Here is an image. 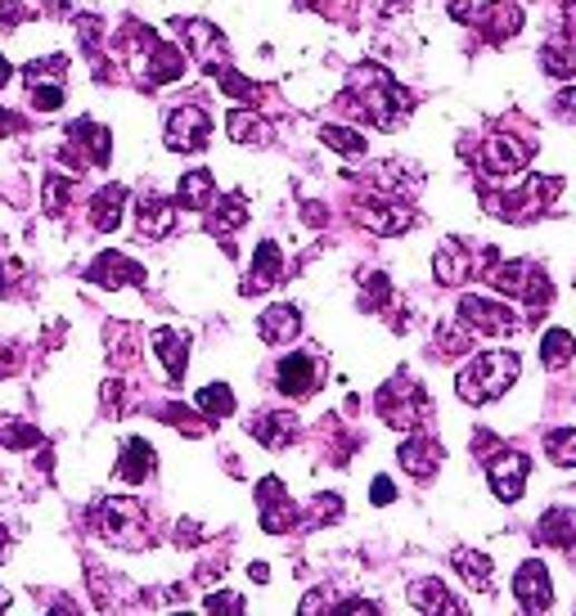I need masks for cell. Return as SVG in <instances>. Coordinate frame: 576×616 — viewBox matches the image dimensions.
<instances>
[{
	"label": "cell",
	"mask_w": 576,
	"mask_h": 616,
	"mask_svg": "<svg viewBox=\"0 0 576 616\" xmlns=\"http://www.w3.org/2000/svg\"><path fill=\"white\" fill-rule=\"evenodd\" d=\"M357 221L374 234H406L419 216L401 198H365V203H357Z\"/></svg>",
	"instance_id": "17"
},
{
	"label": "cell",
	"mask_w": 576,
	"mask_h": 616,
	"mask_svg": "<svg viewBox=\"0 0 576 616\" xmlns=\"http://www.w3.org/2000/svg\"><path fill=\"white\" fill-rule=\"evenodd\" d=\"M536 540L549 549H572L576 545V514L572 509H549L536 527Z\"/></svg>",
	"instance_id": "30"
},
{
	"label": "cell",
	"mask_w": 576,
	"mask_h": 616,
	"mask_svg": "<svg viewBox=\"0 0 576 616\" xmlns=\"http://www.w3.org/2000/svg\"><path fill=\"white\" fill-rule=\"evenodd\" d=\"M23 280H28V271L19 262H0V297H14Z\"/></svg>",
	"instance_id": "48"
},
{
	"label": "cell",
	"mask_w": 576,
	"mask_h": 616,
	"mask_svg": "<svg viewBox=\"0 0 576 616\" xmlns=\"http://www.w3.org/2000/svg\"><path fill=\"white\" fill-rule=\"evenodd\" d=\"M127 41L136 46V55H127L131 59V68H136V77H140V86H163V81H176L180 72H185V59H180V50L176 46H163L149 28H140V23H127Z\"/></svg>",
	"instance_id": "5"
},
{
	"label": "cell",
	"mask_w": 576,
	"mask_h": 616,
	"mask_svg": "<svg viewBox=\"0 0 576 616\" xmlns=\"http://www.w3.org/2000/svg\"><path fill=\"white\" fill-rule=\"evenodd\" d=\"M14 77V68H10V59L6 55H0V90H6V81Z\"/></svg>",
	"instance_id": "58"
},
{
	"label": "cell",
	"mask_w": 576,
	"mask_h": 616,
	"mask_svg": "<svg viewBox=\"0 0 576 616\" xmlns=\"http://www.w3.org/2000/svg\"><path fill=\"white\" fill-rule=\"evenodd\" d=\"M450 563H455V571L465 576L474 589H491V558H482L478 549H455Z\"/></svg>",
	"instance_id": "35"
},
{
	"label": "cell",
	"mask_w": 576,
	"mask_h": 616,
	"mask_svg": "<svg viewBox=\"0 0 576 616\" xmlns=\"http://www.w3.org/2000/svg\"><path fill=\"white\" fill-rule=\"evenodd\" d=\"M257 333H262V342H271V346L293 342V338L302 333V315H297V306H266V311L257 315Z\"/></svg>",
	"instance_id": "24"
},
{
	"label": "cell",
	"mask_w": 576,
	"mask_h": 616,
	"mask_svg": "<svg viewBox=\"0 0 576 616\" xmlns=\"http://www.w3.org/2000/svg\"><path fill=\"white\" fill-rule=\"evenodd\" d=\"M320 145L338 149V154H348V158H361L365 154V136L352 131V127H320Z\"/></svg>",
	"instance_id": "39"
},
{
	"label": "cell",
	"mask_w": 576,
	"mask_h": 616,
	"mask_svg": "<svg viewBox=\"0 0 576 616\" xmlns=\"http://www.w3.org/2000/svg\"><path fill=\"white\" fill-rule=\"evenodd\" d=\"M207 136H212V121H207L203 108L189 104V108H172V113H167L163 140H167L172 154H198V149L207 145Z\"/></svg>",
	"instance_id": "13"
},
{
	"label": "cell",
	"mask_w": 576,
	"mask_h": 616,
	"mask_svg": "<svg viewBox=\"0 0 576 616\" xmlns=\"http://www.w3.org/2000/svg\"><path fill=\"white\" fill-rule=\"evenodd\" d=\"M176 203L172 198H163V194H145V198H136V238H149V243H158V238H167L172 229H176Z\"/></svg>",
	"instance_id": "21"
},
{
	"label": "cell",
	"mask_w": 576,
	"mask_h": 616,
	"mask_svg": "<svg viewBox=\"0 0 576 616\" xmlns=\"http://www.w3.org/2000/svg\"><path fill=\"white\" fill-rule=\"evenodd\" d=\"M6 549H10V531H6V522H0V558H6Z\"/></svg>",
	"instance_id": "59"
},
{
	"label": "cell",
	"mask_w": 576,
	"mask_h": 616,
	"mask_svg": "<svg viewBox=\"0 0 576 616\" xmlns=\"http://www.w3.org/2000/svg\"><path fill=\"white\" fill-rule=\"evenodd\" d=\"M370 500H374V505H392V500H397V486H392L388 477H374V490H370Z\"/></svg>",
	"instance_id": "53"
},
{
	"label": "cell",
	"mask_w": 576,
	"mask_h": 616,
	"mask_svg": "<svg viewBox=\"0 0 576 616\" xmlns=\"http://www.w3.org/2000/svg\"><path fill=\"white\" fill-rule=\"evenodd\" d=\"M410 607H419V612H465V603L450 598V589L441 580H432V576L410 585Z\"/></svg>",
	"instance_id": "32"
},
{
	"label": "cell",
	"mask_w": 576,
	"mask_h": 616,
	"mask_svg": "<svg viewBox=\"0 0 576 616\" xmlns=\"http://www.w3.org/2000/svg\"><path fill=\"white\" fill-rule=\"evenodd\" d=\"M19 131H23V117L10 113V108H0V140H10V136H19Z\"/></svg>",
	"instance_id": "52"
},
{
	"label": "cell",
	"mask_w": 576,
	"mask_h": 616,
	"mask_svg": "<svg viewBox=\"0 0 576 616\" xmlns=\"http://www.w3.org/2000/svg\"><path fill=\"white\" fill-rule=\"evenodd\" d=\"M450 14H455L459 23H474V28H482V37H487L491 46H500V41H509V37H518V32H523V10L514 6V0H491V6H482V10L450 6Z\"/></svg>",
	"instance_id": "11"
},
{
	"label": "cell",
	"mask_w": 576,
	"mask_h": 616,
	"mask_svg": "<svg viewBox=\"0 0 576 616\" xmlns=\"http://www.w3.org/2000/svg\"><path fill=\"white\" fill-rule=\"evenodd\" d=\"M244 221H248V198H244V194H225V198H216V207L207 212V234H212V238H230Z\"/></svg>",
	"instance_id": "25"
},
{
	"label": "cell",
	"mask_w": 576,
	"mask_h": 616,
	"mask_svg": "<svg viewBox=\"0 0 576 616\" xmlns=\"http://www.w3.org/2000/svg\"><path fill=\"white\" fill-rule=\"evenodd\" d=\"M474 346V329L465 320H455V324H441L437 329V351L441 355H465Z\"/></svg>",
	"instance_id": "40"
},
{
	"label": "cell",
	"mask_w": 576,
	"mask_h": 616,
	"mask_svg": "<svg viewBox=\"0 0 576 616\" xmlns=\"http://www.w3.org/2000/svg\"><path fill=\"white\" fill-rule=\"evenodd\" d=\"M0 446H10V450H37L41 446V432L32 423H6V428H0Z\"/></svg>",
	"instance_id": "45"
},
{
	"label": "cell",
	"mask_w": 576,
	"mask_h": 616,
	"mask_svg": "<svg viewBox=\"0 0 576 616\" xmlns=\"http://www.w3.org/2000/svg\"><path fill=\"white\" fill-rule=\"evenodd\" d=\"M154 351H158V360H163V369H167L172 379L185 374V364H189V342H185V333L158 329V333H154Z\"/></svg>",
	"instance_id": "33"
},
{
	"label": "cell",
	"mask_w": 576,
	"mask_h": 616,
	"mask_svg": "<svg viewBox=\"0 0 576 616\" xmlns=\"http://www.w3.org/2000/svg\"><path fill=\"white\" fill-rule=\"evenodd\" d=\"M23 81H28V95L37 104V113H55L64 108V81H68V59L64 55H41L23 68Z\"/></svg>",
	"instance_id": "10"
},
{
	"label": "cell",
	"mask_w": 576,
	"mask_h": 616,
	"mask_svg": "<svg viewBox=\"0 0 576 616\" xmlns=\"http://www.w3.org/2000/svg\"><path fill=\"white\" fill-rule=\"evenodd\" d=\"M487 463V472H491V490H496V500H505V505H514V500H523V481H527V472H531V459L527 454H518V450H496V454H487L482 459Z\"/></svg>",
	"instance_id": "14"
},
{
	"label": "cell",
	"mask_w": 576,
	"mask_h": 616,
	"mask_svg": "<svg viewBox=\"0 0 576 616\" xmlns=\"http://www.w3.org/2000/svg\"><path fill=\"white\" fill-rule=\"evenodd\" d=\"M379 414L392 423V428H419L428 419V397L423 388L410 379V374H397L392 383H383L379 392Z\"/></svg>",
	"instance_id": "8"
},
{
	"label": "cell",
	"mask_w": 576,
	"mask_h": 616,
	"mask_svg": "<svg viewBox=\"0 0 576 616\" xmlns=\"http://www.w3.org/2000/svg\"><path fill=\"white\" fill-rule=\"evenodd\" d=\"M388 297H392V280H388L383 271H370V275L361 280V311H383Z\"/></svg>",
	"instance_id": "42"
},
{
	"label": "cell",
	"mask_w": 576,
	"mask_h": 616,
	"mask_svg": "<svg viewBox=\"0 0 576 616\" xmlns=\"http://www.w3.org/2000/svg\"><path fill=\"white\" fill-rule=\"evenodd\" d=\"M176 198H180V207H189V212L212 207V198H216V176H212L207 167L185 172V176H180V185H176Z\"/></svg>",
	"instance_id": "29"
},
{
	"label": "cell",
	"mask_w": 576,
	"mask_h": 616,
	"mask_svg": "<svg viewBox=\"0 0 576 616\" xmlns=\"http://www.w3.org/2000/svg\"><path fill=\"white\" fill-rule=\"evenodd\" d=\"M280 271H284V257H280V243L266 238L257 248V262H253V275L244 280V293H266L271 284H280Z\"/></svg>",
	"instance_id": "28"
},
{
	"label": "cell",
	"mask_w": 576,
	"mask_h": 616,
	"mask_svg": "<svg viewBox=\"0 0 576 616\" xmlns=\"http://www.w3.org/2000/svg\"><path fill=\"white\" fill-rule=\"evenodd\" d=\"M23 19H28L23 0H0V28H19Z\"/></svg>",
	"instance_id": "49"
},
{
	"label": "cell",
	"mask_w": 576,
	"mask_h": 616,
	"mask_svg": "<svg viewBox=\"0 0 576 616\" xmlns=\"http://www.w3.org/2000/svg\"><path fill=\"white\" fill-rule=\"evenodd\" d=\"M248 576H253L257 585H266V580H271V567H266V563H253V567H248Z\"/></svg>",
	"instance_id": "57"
},
{
	"label": "cell",
	"mask_w": 576,
	"mask_h": 616,
	"mask_svg": "<svg viewBox=\"0 0 576 616\" xmlns=\"http://www.w3.org/2000/svg\"><path fill=\"white\" fill-rule=\"evenodd\" d=\"M554 108H558V117H567V121H576V86H567V90H558V95H554Z\"/></svg>",
	"instance_id": "51"
},
{
	"label": "cell",
	"mask_w": 576,
	"mask_h": 616,
	"mask_svg": "<svg viewBox=\"0 0 576 616\" xmlns=\"http://www.w3.org/2000/svg\"><path fill=\"white\" fill-rule=\"evenodd\" d=\"M527 158H531V145H523V140L509 136V131L487 136V145L478 149V167H482L487 176H514V172L527 167Z\"/></svg>",
	"instance_id": "15"
},
{
	"label": "cell",
	"mask_w": 576,
	"mask_h": 616,
	"mask_svg": "<svg viewBox=\"0 0 576 616\" xmlns=\"http://www.w3.org/2000/svg\"><path fill=\"white\" fill-rule=\"evenodd\" d=\"M108 154H113V136H108V127H95V121H72V127H68L64 167H72V176H81L86 167H104Z\"/></svg>",
	"instance_id": "9"
},
{
	"label": "cell",
	"mask_w": 576,
	"mask_h": 616,
	"mask_svg": "<svg viewBox=\"0 0 576 616\" xmlns=\"http://www.w3.org/2000/svg\"><path fill=\"white\" fill-rule=\"evenodd\" d=\"M6 607H10V594H6V589H0V612H6Z\"/></svg>",
	"instance_id": "60"
},
{
	"label": "cell",
	"mask_w": 576,
	"mask_h": 616,
	"mask_svg": "<svg viewBox=\"0 0 576 616\" xmlns=\"http://www.w3.org/2000/svg\"><path fill=\"white\" fill-rule=\"evenodd\" d=\"M311 514H315V518H338V514H342V500H338V496H315V500H311Z\"/></svg>",
	"instance_id": "50"
},
{
	"label": "cell",
	"mask_w": 576,
	"mask_h": 616,
	"mask_svg": "<svg viewBox=\"0 0 576 616\" xmlns=\"http://www.w3.org/2000/svg\"><path fill=\"white\" fill-rule=\"evenodd\" d=\"M500 262L496 248H487L482 257L469 253V243L465 238H441L437 243V257H432V271H437V284H465L469 275H491V266Z\"/></svg>",
	"instance_id": "7"
},
{
	"label": "cell",
	"mask_w": 576,
	"mask_h": 616,
	"mask_svg": "<svg viewBox=\"0 0 576 616\" xmlns=\"http://www.w3.org/2000/svg\"><path fill=\"white\" fill-rule=\"evenodd\" d=\"M572 355H576L572 333H567V329H549L545 342H540V360H545V369H563Z\"/></svg>",
	"instance_id": "37"
},
{
	"label": "cell",
	"mask_w": 576,
	"mask_h": 616,
	"mask_svg": "<svg viewBox=\"0 0 576 616\" xmlns=\"http://www.w3.org/2000/svg\"><path fill=\"white\" fill-rule=\"evenodd\" d=\"M563 37L576 41V0H563Z\"/></svg>",
	"instance_id": "54"
},
{
	"label": "cell",
	"mask_w": 576,
	"mask_h": 616,
	"mask_svg": "<svg viewBox=\"0 0 576 616\" xmlns=\"http://www.w3.org/2000/svg\"><path fill=\"white\" fill-rule=\"evenodd\" d=\"M68 198H72V180H64V176H50L46 180V212L50 216H64V207H68Z\"/></svg>",
	"instance_id": "46"
},
{
	"label": "cell",
	"mask_w": 576,
	"mask_h": 616,
	"mask_svg": "<svg viewBox=\"0 0 576 616\" xmlns=\"http://www.w3.org/2000/svg\"><path fill=\"white\" fill-rule=\"evenodd\" d=\"M90 527L108 540V545H118V549H145L154 536H149V514L140 500L131 496H108L95 505L90 514Z\"/></svg>",
	"instance_id": "3"
},
{
	"label": "cell",
	"mask_w": 576,
	"mask_h": 616,
	"mask_svg": "<svg viewBox=\"0 0 576 616\" xmlns=\"http://www.w3.org/2000/svg\"><path fill=\"white\" fill-rule=\"evenodd\" d=\"M459 320L474 329V338H509L523 329V315H514L509 306H500L491 297H474V293L459 302Z\"/></svg>",
	"instance_id": "12"
},
{
	"label": "cell",
	"mask_w": 576,
	"mask_h": 616,
	"mask_svg": "<svg viewBox=\"0 0 576 616\" xmlns=\"http://www.w3.org/2000/svg\"><path fill=\"white\" fill-rule=\"evenodd\" d=\"M333 612H383L374 598H348V603H338Z\"/></svg>",
	"instance_id": "55"
},
{
	"label": "cell",
	"mask_w": 576,
	"mask_h": 616,
	"mask_svg": "<svg viewBox=\"0 0 576 616\" xmlns=\"http://www.w3.org/2000/svg\"><path fill=\"white\" fill-rule=\"evenodd\" d=\"M203 607H207V612H230V616H244V612H248V603H244L240 594H230V589L207 594V598H203Z\"/></svg>",
	"instance_id": "47"
},
{
	"label": "cell",
	"mask_w": 576,
	"mask_h": 616,
	"mask_svg": "<svg viewBox=\"0 0 576 616\" xmlns=\"http://www.w3.org/2000/svg\"><path fill=\"white\" fill-rule=\"evenodd\" d=\"M86 280L90 284H99V289H140L145 284V266L140 262H131L127 253H99L95 262H90V271H86Z\"/></svg>",
	"instance_id": "19"
},
{
	"label": "cell",
	"mask_w": 576,
	"mask_h": 616,
	"mask_svg": "<svg viewBox=\"0 0 576 616\" xmlns=\"http://www.w3.org/2000/svg\"><path fill=\"white\" fill-rule=\"evenodd\" d=\"M118 477L131 481V486H145L154 477V446L145 437H131L123 446V459H118Z\"/></svg>",
	"instance_id": "26"
},
{
	"label": "cell",
	"mask_w": 576,
	"mask_h": 616,
	"mask_svg": "<svg viewBox=\"0 0 576 616\" xmlns=\"http://www.w3.org/2000/svg\"><path fill=\"white\" fill-rule=\"evenodd\" d=\"M491 284H496L500 293L518 297V302L527 306L531 320L545 315V306H549V297H554L549 275H545L540 266H531V262H505V266L496 262V266H491Z\"/></svg>",
	"instance_id": "6"
},
{
	"label": "cell",
	"mask_w": 576,
	"mask_h": 616,
	"mask_svg": "<svg viewBox=\"0 0 576 616\" xmlns=\"http://www.w3.org/2000/svg\"><path fill=\"white\" fill-rule=\"evenodd\" d=\"M275 374H280V379H275V388H280L284 397H311V392L320 388V369H315V360H311L306 351L284 355Z\"/></svg>",
	"instance_id": "22"
},
{
	"label": "cell",
	"mask_w": 576,
	"mask_h": 616,
	"mask_svg": "<svg viewBox=\"0 0 576 616\" xmlns=\"http://www.w3.org/2000/svg\"><path fill=\"white\" fill-rule=\"evenodd\" d=\"M248 432H253L266 450H284V446L293 441V419H289V414H257V419L248 423Z\"/></svg>",
	"instance_id": "34"
},
{
	"label": "cell",
	"mask_w": 576,
	"mask_h": 616,
	"mask_svg": "<svg viewBox=\"0 0 576 616\" xmlns=\"http://www.w3.org/2000/svg\"><path fill=\"white\" fill-rule=\"evenodd\" d=\"M514 598H518L523 612H549L554 585H549V571H545L540 558H527V563L518 567V576H514Z\"/></svg>",
	"instance_id": "20"
},
{
	"label": "cell",
	"mask_w": 576,
	"mask_h": 616,
	"mask_svg": "<svg viewBox=\"0 0 576 616\" xmlns=\"http://www.w3.org/2000/svg\"><path fill=\"white\" fill-rule=\"evenodd\" d=\"M397 459H401V468L410 472V477H419V481H428L437 468H441V459H446V450L432 441V437H406L401 441V450H397Z\"/></svg>",
	"instance_id": "23"
},
{
	"label": "cell",
	"mask_w": 576,
	"mask_h": 616,
	"mask_svg": "<svg viewBox=\"0 0 576 616\" xmlns=\"http://www.w3.org/2000/svg\"><path fill=\"white\" fill-rule=\"evenodd\" d=\"M523 374V360L514 351H482L474 355L465 369H459V379H455V392L459 401H469V405H487V401H500Z\"/></svg>",
	"instance_id": "2"
},
{
	"label": "cell",
	"mask_w": 576,
	"mask_h": 616,
	"mask_svg": "<svg viewBox=\"0 0 576 616\" xmlns=\"http://www.w3.org/2000/svg\"><path fill=\"white\" fill-rule=\"evenodd\" d=\"M176 37H180L185 50H189L198 63H207V68L225 63V55H230L225 37H221L216 23H207V19H176Z\"/></svg>",
	"instance_id": "16"
},
{
	"label": "cell",
	"mask_w": 576,
	"mask_h": 616,
	"mask_svg": "<svg viewBox=\"0 0 576 616\" xmlns=\"http://www.w3.org/2000/svg\"><path fill=\"white\" fill-rule=\"evenodd\" d=\"M257 509H262V527L271 536H284V531L297 527V505L289 500V490L275 477H262V486H257Z\"/></svg>",
	"instance_id": "18"
},
{
	"label": "cell",
	"mask_w": 576,
	"mask_h": 616,
	"mask_svg": "<svg viewBox=\"0 0 576 616\" xmlns=\"http://www.w3.org/2000/svg\"><path fill=\"white\" fill-rule=\"evenodd\" d=\"M225 131L235 145H266L271 140V127H266V117L253 113V108H235L225 117Z\"/></svg>",
	"instance_id": "31"
},
{
	"label": "cell",
	"mask_w": 576,
	"mask_h": 616,
	"mask_svg": "<svg viewBox=\"0 0 576 616\" xmlns=\"http://www.w3.org/2000/svg\"><path fill=\"white\" fill-rule=\"evenodd\" d=\"M540 68L549 77H576V41H549L540 50Z\"/></svg>",
	"instance_id": "36"
},
{
	"label": "cell",
	"mask_w": 576,
	"mask_h": 616,
	"mask_svg": "<svg viewBox=\"0 0 576 616\" xmlns=\"http://www.w3.org/2000/svg\"><path fill=\"white\" fill-rule=\"evenodd\" d=\"M545 450L558 468H576V428H563V432H549L545 437Z\"/></svg>",
	"instance_id": "44"
},
{
	"label": "cell",
	"mask_w": 576,
	"mask_h": 616,
	"mask_svg": "<svg viewBox=\"0 0 576 616\" xmlns=\"http://www.w3.org/2000/svg\"><path fill=\"white\" fill-rule=\"evenodd\" d=\"M198 410H203L207 419H225V414H235V392H230L225 383H212V388H203V392H198Z\"/></svg>",
	"instance_id": "41"
},
{
	"label": "cell",
	"mask_w": 576,
	"mask_h": 616,
	"mask_svg": "<svg viewBox=\"0 0 576 616\" xmlns=\"http://www.w3.org/2000/svg\"><path fill=\"white\" fill-rule=\"evenodd\" d=\"M77 37H81V55L99 59L104 55V19L99 14H81L77 19Z\"/></svg>",
	"instance_id": "43"
},
{
	"label": "cell",
	"mask_w": 576,
	"mask_h": 616,
	"mask_svg": "<svg viewBox=\"0 0 576 616\" xmlns=\"http://www.w3.org/2000/svg\"><path fill=\"white\" fill-rule=\"evenodd\" d=\"M123 203H127V189L123 185H104L95 198H90V225L99 234H113L123 221Z\"/></svg>",
	"instance_id": "27"
},
{
	"label": "cell",
	"mask_w": 576,
	"mask_h": 616,
	"mask_svg": "<svg viewBox=\"0 0 576 616\" xmlns=\"http://www.w3.org/2000/svg\"><path fill=\"white\" fill-rule=\"evenodd\" d=\"M348 104H352L361 117H370L374 127L397 131L401 121H406V113L414 108V95H410L406 86H397V77H392L388 68L361 63V68L352 72V95H348Z\"/></svg>",
	"instance_id": "1"
},
{
	"label": "cell",
	"mask_w": 576,
	"mask_h": 616,
	"mask_svg": "<svg viewBox=\"0 0 576 616\" xmlns=\"http://www.w3.org/2000/svg\"><path fill=\"white\" fill-rule=\"evenodd\" d=\"M212 77H216V86H225V95H235V99H248V104H257L262 99V86H253L244 72H235V68H207Z\"/></svg>",
	"instance_id": "38"
},
{
	"label": "cell",
	"mask_w": 576,
	"mask_h": 616,
	"mask_svg": "<svg viewBox=\"0 0 576 616\" xmlns=\"http://www.w3.org/2000/svg\"><path fill=\"white\" fill-rule=\"evenodd\" d=\"M558 194H563V176H527V185H523V189H509V194H487V198H482V207H487L491 216H500V221L523 225V221L545 216V212L554 207V198H558Z\"/></svg>",
	"instance_id": "4"
},
{
	"label": "cell",
	"mask_w": 576,
	"mask_h": 616,
	"mask_svg": "<svg viewBox=\"0 0 576 616\" xmlns=\"http://www.w3.org/2000/svg\"><path fill=\"white\" fill-rule=\"evenodd\" d=\"M297 6H306L315 14H342V0H297Z\"/></svg>",
	"instance_id": "56"
}]
</instances>
